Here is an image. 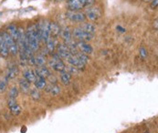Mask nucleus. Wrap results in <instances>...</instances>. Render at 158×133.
<instances>
[{
    "mask_svg": "<svg viewBox=\"0 0 158 133\" xmlns=\"http://www.w3.org/2000/svg\"><path fill=\"white\" fill-rule=\"evenodd\" d=\"M60 26L55 22L50 23V37L56 38L57 37H59V35L60 34Z\"/></svg>",
    "mask_w": 158,
    "mask_h": 133,
    "instance_id": "nucleus-15",
    "label": "nucleus"
},
{
    "mask_svg": "<svg viewBox=\"0 0 158 133\" xmlns=\"http://www.w3.org/2000/svg\"><path fill=\"white\" fill-rule=\"evenodd\" d=\"M53 1H56V2H59V1H62V0H53Z\"/></svg>",
    "mask_w": 158,
    "mask_h": 133,
    "instance_id": "nucleus-36",
    "label": "nucleus"
},
{
    "mask_svg": "<svg viewBox=\"0 0 158 133\" xmlns=\"http://www.w3.org/2000/svg\"><path fill=\"white\" fill-rule=\"evenodd\" d=\"M85 17H86V18L90 19L91 21H95L101 18V12H100L99 8L90 6L89 8H87L86 12H85Z\"/></svg>",
    "mask_w": 158,
    "mask_h": 133,
    "instance_id": "nucleus-9",
    "label": "nucleus"
},
{
    "mask_svg": "<svg viewBox=\"0 0 158 133\" xmlns=\"http://www.w3.org/2000/svg\"><path fill=\"white\" fill-rule=\"evenodd\" d=\"M145 2H148V1H151V0H144Z\"/></svg>",
    "mask_w": 158,
    "mask_h": 133,
    "instance_id": "nucleus-37",
    "label": "nucleus"
},
{
    "mask_svg": "<svg viewBox=\"0 0 158 133\" xmlns=\"http://www.w3.org/2000/svg\"><path fill=\"white\" fill-rule=\"evenodd\" d=\"M46 44H47V50H48V53H53V51L56 48V38L50 37L48 39V41L46 42Z\"/></svg>",
    "mask_w": 158,
    "mask_h": 133,
    "instance_id": "nucleus-21",
    "label": "nucleus"
},
{
    "mask_svg": "<svg viewBox=\"0 0 158 133\" xmlns=\"http://www.w3.org/2000/svg\"><path fill=\"white\" fill-rule=\"evenodd\" d=\"M76 44H77L78 49H80V51L81 53H83L85 55H90V54H92L93 48H92V46L89 43L84 42V41H79Z\"/></svg>",
    "mask_w": 158,
    "mask_h": 133,
    "instance_id": "nucleus-11",
    "label": "nucleus"
},
{
    "mask_svg": "<svg viewBox=\"0 0 158 133\" xmlns=\"http://www.w3.org/2000/svg\"><path fill=\"white\" fill-rule=\"evenodd\" d=\"M72 36L74 38H76L77 39H79L80 41H84V42L90 41V40H91L93 38V35L92 34L86 32L85 30H83L81 27L74 28L73 31H72Z\"/></svg>",
    "mask_w": 158,
    "mask_h": 133,
    "instance_id": "nucleus-6",
    "label": "nucleus"
},
{
    "mask_svg": "<svg viewBox=\"0 0 158 133\" xmlns=\"http://www.w3.org/2000/svg\"><path fill=\"white\" fill-rule=\"evenodd\" d=\"M6 32L13 38V39H15L16 41L18 40V37H19V27L15 24H10L7 26Z\"/></svg>",
    "mask_w": 158,
    "mask_h": 133,
    "instance_id": "nucleus-14",
    "label": "nucleus"
},
{
    "mask_svg": "<svg viewBox=\"0 0 158 133\" xmlns=\"http://www.w3.org/2000/svg\"><path fill=\"white\" fill-rule=\"evenodd\" d=\"M44 89H46L47 92L50 93V94L53 95V96H57V95H59L60 92V88L57 84H50V83H49V85H48V86L46 85V87Z\"/></svg>",
    "mask_w": 158,
    "mask_h": 133,
    "instance_id": "nucleus-16",
    "label": "nucleus"
},
{
    "mask_svg": "<svg viewBox=\"0 0 158 133\" xmlns=\"http://www.w3.org/2000/svg\"><path fill=\"white\" fill-rule=\"evenodd\" d=\"M19 73V68L17 66H11L8 68V72H7V79H13L15 78Z\"/></svg>",
    "mask_w": 158,
    "mask_h": 133,
    "instance_id": "nucleus-24",
    "label": "nucleus"
},
{
    "mask_svg": "<svg viewBox=\"0 0 158 133\" xmlns=\"http://www.w3.org/2000/svg\"><path fill=\"white\" fill-rule=\"evenodd\" d=\"M23 77L26 80H27L29 83L34 82L35 79H36V75L34 73V71L32 69H26L23 72Z\"/></svg>",
    "mask_w": 158,
    "mask_h": 133,
    "instance_id": "nucleus-18",
    "label": "nucleus"
},
{
    "mask_svg": "<svg viewBox=\"0 0 158 133\" xmlns=\"http://www.w3.org/2000/svg\"><path fill=\"white\" fill-rule=\"evenodd\" d=\"M34 73H35L36 77H42V78H45V79L48 78L51 74L50 71H49V69H48V67L46 66L45 65L37 67L34 70Z\"/></svg>",
    "mask_w": 158,
    "mask_h": 133,
    "instance_id": "nucleus-12",
    "label": "nucleus"
},
{
    "mask_svg": "<svg viewBox=\"0 0 158 133\" xmlns=\"http://www.w3.org/2000/svg\"><path fill=\"white\" fill-rule=\"evenodd\" d=\"M79 59H80V61H81L83 64H87V62L89 61V58H88V55H85V54H83V53H81V52H78L76 55H75Z\"/></svg>",
    "mask_w": 158,
    "mask_h": 133,
    "instance_id": "nucleus-26",
    "label": "nucleus"
},
{
    "mask_svg": "<svg viewBox=\"0 0 158 133\" xmlns=\"http://www.w3.org/2000/svg\"><path fill=\"white\" fill-rule=\"evenodd\" d=\"M9 52H8V49H7V46L6 44V41L0 32V55L3 57V58H6L8 56Z\"/></svg>",
    "mask_w": 158,
    "mask_h": 133,
    "instance_id": "nucleus-13",
    "label": "nucleus"
},
{
    "mask_svg": "<svg viewBox=\"0 0 158 133\" xmlns=\"http://www.w3.org/2000/svg\"><path fill=\"white\" fill-rule=\"evenodd\" d=\"M157 4H158V0H152V3H151V7L153 9L156 8L157 7Z\"/></svg>",
    "mask_w": 158,
    "mask_h": 133,
    "instance_id": "nucleus-33",
    "label": "nucleus"
},
{
    "mask_svg": "<svg viewBox=\"0 0 158 133\" xmlns=\"http://www.w3.org/2000/svg\"><path fill=\"white\" fill-rule=\"evenodd\" d=\"M140 56L143 58H146V56H147V52H146V49L143 47V46H142L141 48H140Z\"/></svg>",
    "mask_w": 158,
    "mask_h": 133,
    "instance_id": "nucleus-31",
    "label": "nucleus"
},
{
    "mask_svg": "<svg viewBox=\"0 0 158 133\" xmlns=\"http://www.w3.org/2000/svg\"><path fill=\"white\" fill-rule=\"evenodd\" d=\"M34 85L35 88L38 89H43L47 85V81H46L45 78L42 77H36L35 80H34Z\"/></svg>",
    "mask_w": 158,
    "mask_h": 133,
    "instance_id": "nucleus-19",
    "label": "nucleus"
},
{
    "mask_svg": "<svg viewBox=\"0 0 158 133\" xmlns=\"http://www.w3.org/2000/svg\"><path fill=\"white\" fill-rule=\"evenodd\" d=\"M65 70L68 72L69 74H70V75H73V74H75V75H76V74H78V73H79V69H78L76 66H71V65H70V66H69L68 67H66V68H65Z\"/></svg>",
    "mask_w": 158,
    "mask_h": 133,
    "instance_id": "nucleus-29",
    "label": "nucleus"
},
{
    "mask_svg": "<svg viewBox=\"0 0 158 133\" xmlns=\"http://www.w3.org/2000/svg\"><path fill=\"white\" fill-rule=\"evenodd\" d=\"M45 57L43 55H39L38 57L35 58V65H37V66H43L45 64Z\"/></svg>",
    "mask_w": 158,
    "mask_h": 133,
    "instance_id": "nucleus-27",
    "label": "nucleus"
},
{
    "mask_svg": "<svg viewBox=\"0 0 158 133\" xmlns=\"http://www.w3.org/2000/svg\"><path fill=\"white\" fill-rule=\"evenodd\" d=\"M155 25H156V29H157V18L156 19V21H155Z\"/></svg>",
    "mask_w": 158,
    "mask_h": 133,
    "instance_id": "nucleus-35",
    "label": "nucleus"
},
{
    "mask_svg": "<svg viewBox=\"0 0 158 133\" xmlns=\"http://www.w3.org/2000/svg\"><path fill=\"white\" fill-rule=\"evenodd\" d=\"M19 89H20L22 93H25V94L28 93L30 91V89H31L30 83L27 80H26L25 79H21L19 80Z\"/></svg>",
    "mask_w": 158,
    "mask_h": 133,
    "instance_id": "nucleus-20",
    "label": "nucleus"
},
{
    "mask_svg": "<svg viewBox=\"0 0 158 133\" xmlns=\"http://www.w3.org/2000/svg\"><path fill=\"white\" fill-rule=\"evenodd\" d=\"M66 17L73 22H84L86 19L85 15L78 11H68L66 13Z\"/></svg>",
    "mask_w": 158,
    "mask_h": 133,
    "instance_id": "nucleus-7",
    "label": "nucleus"
},
{
    "mask_svg": "<svg viewBox=\"0 0 158 133\" xmlns=\"http://www.w3.org/2000/svg\"><path fill=\"white\" fill-rule=\"evenodd\" d=\"M117 29H120L119 31H121V32H124V31H125V29H124V28H123V27H121L120 26H117Z\"/></svg>",
    "mask_w": 158,
    "mask_h": 133,
    "instance_id": "nucleus-34",
    "label": "nucleus"
},
{
    "mask_svg": "<svg viewBox=\"0 0 158 133\" xmlns=\"http://www.w3.org/2000/svg\"><path fill=\"white\" fill-rule=\"evenodd\" d=\"M95 0H68L69 11H79L85 7H90Z\"/></svg>",
    "mask_w": 158,
    "mask_h": 133,
    "instance_id": "nucleus-2",
    "label": "nucleus"
},
{
    "mask_svg": "<svg viewBox=\"0 0 158 133\" xmlns=\"http://www.w3.org/2000/svg\"><path fill=\"white\" fill-rule=\"evenodd\" d=\"M5 41H6V44L7 46V49H8V52L12 55V56H16L19 54V46L18 43L15 39H13V38L6 32V31H2L1 32Z\"/></svg>",
    "mask_w": 158,
    "mask_h": 133,
    "instance_id": "nucleus-3",
    "label": "nucleus"
},
{
    "mask_svg": "<svg viewBox=\"0 0 158 133\" xmlns=\"http://www.w3.org/2000/svg\"><path fill=\"white\" fill-rule=\"evenodd\" d=\"M57 55L60 58H65L67 59L71 55L69 52V49L66 44H59L57 46Z\"/></svg>",
    "mask_w": 158,
    "mask_h": 133,
    "instance_id": "nucleus-10",
    "label": "nucleus"
},
{
    "mask_svg": "<svg viewBox=\"0 0 158 133\" xmlns=\"http://www.w3.org/2000/svg\"><path fill=\"white\" fill-rule=\"evenodd\" d=\"M48 79H49V83L50 84H57V78L55 77V76H52L51 74L48 77Z\"/></svg>",
    "mask_w": 158,
    "mask_h": 133,
    "instance_id": "nucleus-32",
    "label": "nucleus"
},
{
    "mask_svg": "<svg viewBox=\"0 0 158 133\" xmlns=\"http://www.w3.org/2000/svg\"><path fill=\"white\" fill-rule=\"evenodd\" d=\"M48 65L51 68H53L55 71H58V72L64 71L66 68L64 62L61 60V58L57 54H54L52 56L51 59H49V61H48Z\"/></svg>",
    "mask_w": 158,
    "mask_h": 133,
    "instance_id": "nucleus-5",
    "label": "nucleus"
},
{
    "mask_svg": "<svg viewBox=\"0 0 158 133\" xmlns=\"http://www.w3.org/2000/svg\"><path fill=\"white\" fill-rule=\"evenodd\" d=\"M18 95H19V89L17 87H12L9 91V98L17 99Z\"/></svg>",
    "mask_w": 158,
    "mask_h": 133,
    "instance_id": "nucleus-28",
    "label": "nucleus"
},
{
    "mask_svg": "<svg viewBox=\"0 0 158 133\" xmlns=\"http://www.w3.org/2000/svg\"><path fill=\"white\" fill-rule=\"evenodd\" d=\"M26 38L27 39L28 45L33 52H36L39 50L40 47V36H39V30H38V25L37 24H30L28 25L26 32Z\"/></svg>",
    "mask_w": 158,
    "mask_h": 133,
    "instance_id": "nucleus-1",
    "label": "nucleus"
},
{
    "mask_svg": "<svg viewBox=\"0 0 158 133\" xmlns=\"http://www.w3.org/2000/svg\"><path fill=\"white\" fill-rule=\"evenodd\" d=\"M80 27L82 28L83 30H85L86 32L92 34V35H94V33H95V31H96L95 26H94L93 24H91V23H84V24H82Z\"/></svg>",
    "mask_w": 158,
    "mask_h": 133,
    "instance_id": "nucleus-23",
    "label": "nucleus"
},
{
    "mask_svg": "<svg viewBox=\"0 0 158 133\" xmlns=\"http://www.w3.org/2000/svg\"><path fill=\"white\" fill-rule=\"evenodd\" d=\"M2 14H3V13H2V12H0V16H2Z\"/></svg>",
    "mask_w": 158,
    "mask_h": 133,
    "instance_id": "nucleus-38",
    "label": "nucleus"
},
{
    "mask_svg": "<svg viewBox=\"0 0 158 133\" xmlns=\"http://www.w3.org/2000/svg\"><path fill=\"white\" fill-rule=\"evenodd\" d=\"M38 30H39V36L40 40L43 42H47L48 39L50 38V23L48 20L38 25Z\"/></svg>",
    "mask_w": 158,
    "mask_h": 133,
    "instance_id": "nucleus-4",
    "label": "nucleus"
},
{
    "mask_svg": "<svg viewBox=\"0 0 158 133\" xmlns=\"http://www.w3.org/2000/svg\"><path fill=\"white\" fill-rule=\"evenodd\" d=\"M7 106L10 110V112L12 113V115L14 116H18L20 114L21 112V108L20 106L18 104L17 102V99H13V98H9L7 100Z\"/></svg>",
    "mask_w": 158,
    "mask_h": 133,
    "instance_id": "nucleus-8",
    "label": "nucleus"
},
{
    "mask_svg": "<svg viewBox=\"0 0 158 133\" xmlns=\"http://www.w3.org/2000/svg\"><path fill=\"white\" fill-rule=\"evenodd\" d=\"M60 81L64 84V85H69L70 83V79H71V75L69 74L66 70L60 72Z\"/></svg>",
    "mask_w": 158,
    "mask_h": 133,
    "instance_id": "nucleus-22",
    "label": "nucleus"
},
{
    "mask_svg": "<svg viewBox=\"0 0 158 133\" xmlns=\"http://www.w3.org/2000/svg\"><path fill=\"white\" fill-rule=\"evenodd\" d=\"M6 89V81L0 80V92H4Z\"/></svg>",
    "mask_w": 158,
    "mask_h": 133,
    "instance_id": "nucleus-30",
    "label": "nucleus"
},
{
    "mask_svg": "<svg viewBox=\"0 0 158 133\" xmlns=\"http://www.w3.org/2000/svg\"><path fill=\"white\" fill-rule=\"evenodd\" d=\"M60 36H61V38L65 40L66 44L72 41V34H71L70 30L69 29V27H64L63 29H61V31H60Z\"/></svg>",
    "mask_w": 158,
    "mask_h": 133,
    "instance_id": "nucleus-17",
    "label": "nucleus"
},
{
    "mask_svg": "<svg viewBox=\"0 0 158 133\" xmlns=\"http://www.w3.org/2000/svg\"><path fill=\"white\" fill-rule=\"evenodd\" d=\"M30 97L34 99V100H39L40 99V89H30Z\"/></svg>",
    "mask_w": 158,
    "mask_h": 133,
    "instance_id": "nucleus-25",
    "label": "nucleus"
}]
</instances>
